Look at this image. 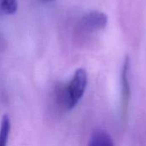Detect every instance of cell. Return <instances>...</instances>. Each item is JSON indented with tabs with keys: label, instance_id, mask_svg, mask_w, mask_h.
<instances>
[{
	"label": "cell",
	"instance_id": "cell-1",
	"mask_svg": "<svg viewBox=\"0 0 146 146\" xmlns=\"http://www.w3.org/2000/svg\"><path fill=\"white\" fill-rule=\"evenodd\" d=\"M87 86V74L84 68H78L66 88L65 104L68 110H73L82 98Z\"/></svg>",
	"mask_w": 146,
	"mask_h": 146
},
{
	"label": "cell",
	"instance_id": "cell-2",
	"mask_svg": "<svg viewBox=\"0 0 146 146\" xmlns=\"http://www.w3.org/2000/svg\"><path fill=\"white\" fill-rule=\"evenodd\" d=\"M108 24V16L104 12L91 11L81 19L82 27L88 32H96L105 28Z\"/></svg>",
	"mask_w": 146,
	"mask_h": 146
},
{
	"label": "cell",
	"instance_id": "cell-3",
	"mask_svg": "<svg viewBox=\"0 0 146 146\" xmlns=\"http://www.w3.org/2000/svg\"><path fill=\"white\" fill-rule=\"evenodd\" d=\"M129 73H130V60L129 57L127 56L121 71V90H122V113L123 117L126 118L128 110V104L131 97V86L129 80Z\"/></svg>",
	"mask_w": 146,
	"mask_h": 146
},
{
	"label": "cell",
	"instance_id": "cell-4",
	"mask_svg": "<svg viewBox=\"0 0 146 146\" xmlns=\"http://www.w3.org/2000/svg\"><path fill=\"white\" fill-rule=\"evenodd\" d=\"M88 146H114V143L107 132L97 130L92 134Z\"/></svg>",
	"mask_w": 146,
	"mask_h": 146
},
{
	"label": "cell",
	"instance_id": "cell-5",
	"mask_svg": "<svg viewBox=\"0 0 146 146\" xmlns=\"http://www.w3.org/2000/svg\"><path fill=\"white\" fill-rule=\"evenodd\" d=\"M10 132V120L7 114L2 117L0 124V146H7Z\"/></svg>",
	"mask_w": 146,
	"mask_h": 146
},
{
	"label": "cell",
	"instance_id": "cell-6",
	"mask_svg": "<svg viewBox=\"0 0 146 146\" xmlns=\"http://www.w3.org/2000/svg\"><path fill=\"white\" fill-rule=\"evenodd\" d=\"M0 6L2 10L7 15H13L16 12L18 7L17 0H1Z\"/></svg>",
	"mask_w": 146,
	"mask_h": 146
},
{
	"label": "cell",
	"instance_id": "cell-7",
	"mask_svg": "<svg viewBox=\"0 0 146 146\" xmlns=\"http://www.w3.org/2000/svg\"><path fill=\"white\" fill-rule=\"evenodd\" d=\"M44 1H52V0H44Z\"/></svg>",
	"mask_w": 146,
	"mask_h": 146
}]
</instances>
